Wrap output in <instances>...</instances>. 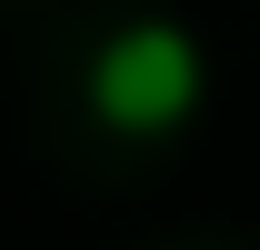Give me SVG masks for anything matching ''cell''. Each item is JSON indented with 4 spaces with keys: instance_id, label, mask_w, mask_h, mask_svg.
I'll return each mask as SVG.
<instances>
[{
    "instance_id": "obj_1",
    "label": "cell",
    "mask_w": 260,
    "mask_h": 250,
    "mask_svg": "<svg viewBox=\"0 0 260 250\" xmlns=\"http://www.w3.org/2000/svg\"><path fill=\"white\" fill-rule=\"evenodd\" d=\"M200 90H210V60H200V40L170 20V10H140V20H120V30L100 40L90 60V110L120 140H160V130H180L200 110Z\"/></svg>"
}]
</instances>
